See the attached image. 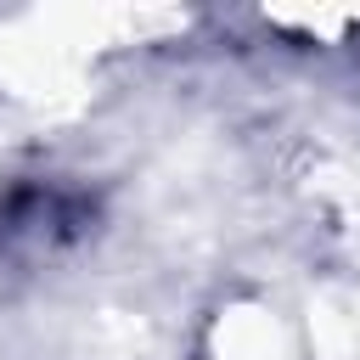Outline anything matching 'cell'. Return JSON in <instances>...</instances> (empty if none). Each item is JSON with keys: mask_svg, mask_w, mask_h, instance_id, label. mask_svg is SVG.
Instances as JSON below:
<instances>
[{"mask_svg": "<svg viewBox=\"0 0 360 360\" xmlns=\"http://www.w3.org/2000/svg\"><path fill=\"white\" fill-rule=\"evenodd\" d=\"M219 354H225V360H287V349H281V338H276V326H270L264 315H242V321H231Z\"/></svg>", "mask_w": 360, "mask_h": 360, "instance_id": "1", "label": "cell"}]
</instances>
